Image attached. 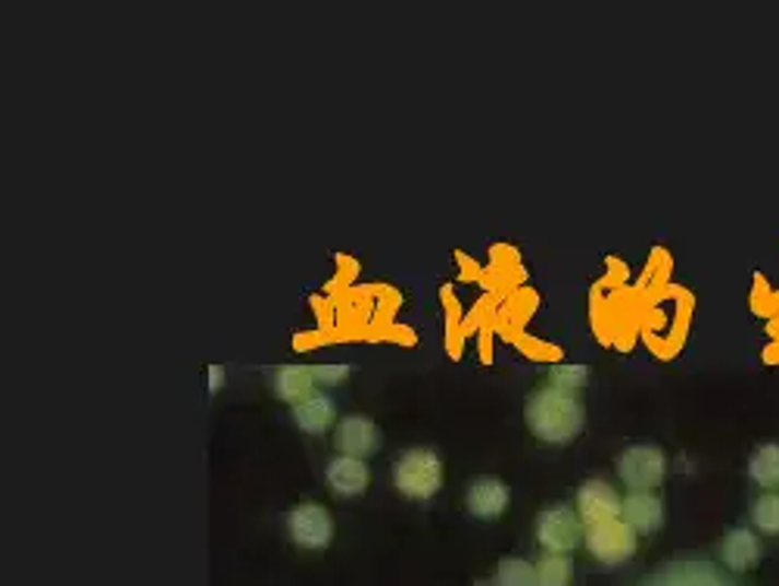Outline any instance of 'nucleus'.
I'll return each instance as SVG.
<instances>
[{"label":"nucleus","instance_id":"nucleus-1","mask_svg":"<svg viewBox=\"0 0 779 586\" xmlns=\"http://www.w3.org/2000/svg\"><path fill=\"white\" fill-rule=\"evenodd\" d=\"M524 419L533 437L552 443V446H568L570 440L580 437L587 427V415H583V406L577 402V397L555 390V387H546L527 399Z\"/></svg>","mask_w":779,"mask_h":586},{"label":"nucleus","instance_id":"nucleus-2","mask_svg":"<svg viewBox=\"0 0 779 586\" xmlns=\"http://www.w3.org/2000/svg\"><path fill=\"white\" fill-rule=\"evenodd\" d=\"M393 483L409 500H430L442 487V461L434 449H409L393 465Z\"/></svg>","mask_w":779,"mask_h":586},{"label":"nucleus","instance_id":"nucleus-3","mask_svg":"<svg viewBox=\"0 0 779 586\" xmlns=\"http://www.w3.org/2000/svg\"><path fill=\"white\" fill-rule=\"evenodd\" d=\"M668 474V459L658 446H630L617 456V478L630 493H652Z\"/></svg>","mask_w":779,"mask_h":586},{"label":"nucleus","instance_id":"nucleus-4","mask_svg":"<svg viewBox=\"0 0 779 586\" xmlns=\"http://www.w3.org/2000/svg\"><path fill=\"white\" fill-rule=\"evenodd\" d=\"M587 549L592 552V559L602 562V565H621V562L633 559V552H636V530L624 518L592 524L587 530Z\"/></svg>","mask_w":779,"mask_h":586},{"label":"nucleus","instance_id":"nucleus-5","mask_svg":"<svg viewBox=\"0 0 779 586\" xmlns=\"http://www.w3.org/2000/svg\"><path fill=\"white\" fill-rule=\"evenodd\" d=\"M580 515L570 505H552L540 518H536V540L546 552L555 555H568L570 549L580 546Z\"/></svg>","mask_w":779,"mask_h":586},{"label":"nucleus","instance_id":"nucleus-6","mask_svg":"<svg viewBox=\"0 0 779 586\" xmlns=\"http://www.w3.org/2000/svg\"><path fill=\"white\" fill-rule=\"evenodd\" d=\"M287 530L299 549H324L334 540V521L318 503H299L287 518Z\"/></svg>","mask_w":779,"mask_h":586},{"label":"nucleus","instance_id":"nucleus-7","mask_svg":"<svg viewBox=\"0 0 779 586\" xmlns=\"http://www.w3.org/2000/svg\"><path fill=\"white\" fill-rule=\"evenodd\" d=\"M340 456H353V459H368L380 449V427L365 415H350L338 424L334 431Z\"/></svg>","mask_w":779,"mask_h":586},{"label":"nucleus","instance_id":"nucleus-8","mask_svg":"<svg viewBox=\"0 0 779 586\" xmlns=\"http://www.w3.org/2000/svg\"><path fill=\"white\" fill-rule=\"evenodd\" d=\"M624 500L614 493V487L605 481H587L577 493V515L583 524H602L611 518H621Z\"/></svg>","mask_w":779,"mask_h":586},{"label":"nucleus","instance_id":"nucleus-9","mask_svg":"<svg viewBox=\"0 0 779 586\" xmlns=\"http://www.w3.org/2000/svg\"><path fill=\"white\" fill-rule=\"evenodd\" d=\"M508 500H511V493H508L506 481H499V478H477V481H471L468 493H464L468 512L481 521L499 518L508 508Z\"/></svg>","mask_w":779,"mask_h":586},{"label":"nucleus","instance_id":"nucleus-10","mask_svg":"<svg viewBox=\"0 0 779 586\" xmlns=\"http://www.w3.org/2000/svg\"><path fill=\"white\" fill-rule=\"evenodd\" d=\"M621 518L630 524L636 534H654L664 527V505L654 493H630L624 500Z\"/></svg>","mask_w":779,"mask_h":586},{"label":"nucleus","instance_id":"nucleus-11","mask_svg":"<svg viewBox=\"0 0 779 586\" xmlns=\"http://www.w3.org/2000/svg\"><path fill=\"white\" fill-rule=\"evenodd\" d=\"M334 419H338V406H334V399L318 394V390L312 394V397H306L303 402H296L294 406L296 427L306 431V434H328L331 424H334Z\"/></svg>","mask_w":779,"mask_h":586},{"label":"nucleus","instance_id":"nucleus-12","mask_svg":"<svg viewBox=\"0 0 779 586\" xmlns=\"http://www.w3.org/2000/svg\"><path fill=\"white\" fill-rule=\"evenodd\" d=\"M328 483L338 496H362L368 490V465L353 456H338L328 465Z\"/></svg>","mask_w":779,"mask_h":586},{"label":"nucleus","instance_id":"nucleus-13","mask_svg":"<svg viewBox=\"0 0 779 586\" xmlns=\"http://www.w3.org/2000/svg\"><path fill=\"white\" fill-rule=\"evenodd\" d=\"M274 394L284 402H303L306 397L316 394V372L312 365H284L274 372Z\"/></svg>","mask_w":779,"mask_h":586},{"label":"nucleus","instance_id":"nucleus-14","mask_svg":"<svg viewBox=\"0 0 779 586\" xmlns=\"http://www.w3.org/2000/svg\"><path fill=\"white\" fill-rule=\"evenodd\" d=\"M720 555H723L727 567H733V571H745V567H752L760 559L758 537H755L748 527H736V530H730V534L723 537Z\"/></svg>","mask_w":779,"mask_h":586},{"label":"nucleus","instance_id":"nucleus-15","mask_svg":"<svg viewBox=\"0 0 779 586\" xmlns=\"http://www.w3.org/2000/svg\"><path fill=\"white\" fill-rule=\"evenodd\" d=\"M652 586H720V581L711 567L683 562V565L668 567L658 581H652Z\"/></svg>","mask_w":779,"mask_h":586},{"label":"nucleus","instance_id":"nucleus-16","mask_svg":"<svg viewBox=\"0 0 779 586\" xmlns=\"http://www.w3.org/2000/svg\"><path fill=\"white\" fill-rule=\"evenodd\" d=\"M748 474H752V481L758 483V487H767V490H774V487H779V446L777 443H764L758 453L752 456V461H748Z\"/></svg>","mask_w":779,"mask_h":586},{"label":"nucleus","instance_id":"nucleus-17","mask_svg":"<svg viewBox=\"0 0 779 586\" xmlns=\"http://www.w3.org/2000/svg\"><path fill=\"white\" fill-rule=\"evenodd\" d=\"M570 574H574V565L568 555L546 552L536 565V586H568Z\"/></svg>","mask_w":779,"mask_h":586},{"label":"nucleus","instance_id":"nucleus-18","mask_svg":"<svg viewBox=\"0 0 779 586\" xmlns=\"http://www.w3.org/2000/svg\"><path fill=\"white\" fill-rule=\"evenodd\" d=\"M496 586H536V567L530 565L527 559L508 555V559L499 562Z\"/></svg>","mask_w":779,"mask_h":586},{"label":"nucleus","instance_id":"nucleus-19","mask_svg":"<svg viewBox=\"0 0 779 586\" xmlns=\"http://www.w3.org/2000/svg\"><path fill=\"white\" fill-rule=\"evenodd\" d=\"M548 377H552V387H555V390L574 394V390L583 387V380L590 377V368H587V365H570V362H562V365H555V368L548 372Z\"/></svg>","mask_w":779,"mask_h":586},{"label":"nucleus","instance_id":"nucleus-20","mask_svg":"<svg viewBox=\"0 0 779 586\" xmlns=\"http://www.w3.org/2000/svg\"><path fill=\"white\" fill-rule=\"evenodd\" d=\"M752 518H755V527L764 530V534H779V496L777 493H767L760 496L755 508H752Z\"/></svg>","mask_w":779,"mask_h":586},{"label":"nucleus","instance_id":"nucleus-21","mask_svg":"<svg viewBox=\"0 0 779 586\" xmlns=\"http://www.w3.org/2000/svg\"><path fill=\"white\" fill-rule=\"evenodd\" d=\"M312 372H316V384H321V387H338L340 380H346V375H350V368L340 365V362L312 365Z\"/></svg>","mask_w":779,"mask_h":586},{"label":"nucleus","instance_id":"nucleus-22","mask_svg":"<svg viewBox=\"0 0 779 586\" xmlns=\"http://www.w3.org/2000/svg\"><path fill=\"white\" fill-rule=\"evenodd\" d=\"M206 387H210V397H215L225 387V365L212 362L210 368H206Z\"/></svg>","mask_w":779,"mask_h":586}]
</instances>
